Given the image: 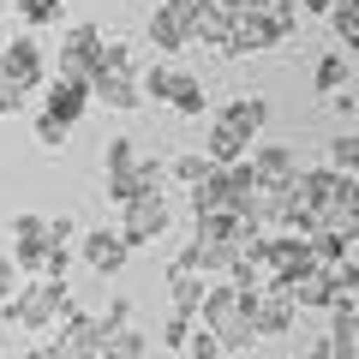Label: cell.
<instances>
[{
    "mask_svg": "<svg viewBox=\"0 0 359 359\" xmlns=\"http://www.w3.org/2000/svg\"><path fill=\"white\" fill-rule=\"evenodd\" d=\"M18 6V18H25L30 30H42V25H60V13H66V0H13Z\"/></svg>",
    "mask_w": 359,
    "mask_h": 359,
    "instance_id": "cell-29",
    "label": "cell"
},
{
    "mask_svg": "<svg viewBox=\"0 0 359 359\" xmlns=\"http://www.w3.org/2000/svg\"><path fill=\"white\" fill-rule=\"evenodd\" d=\"M245 162H252V174H257V186H264V192H287V186L299 180V156L287 150V144H257Z\"/></svg>",
    "mask_w": 359,
    "mask_h": 359,
    "instance_id": "cell-14",
    "label": "cell"
},
{
    "mask_svg": "<svg viewBox=\"0 0 359 359\" xmlns=\"http://www.w3.org/2000/svg\"><path fill=\"white\" fill-rule=\"evenodd\" d=\"M168 294H174V311H204L210 276L204 269H186V264H168Z\"/></svg>",
    "mask_w": 359,
    "mask_h": 359,
    "instance_id": "cell-16",
    "label": "cell"
},
{
    "mask_svg": "<svg viewBox=\"0 0 359 359\" xmlns=\"http://www.w3.org/2000/svg\"><path fill=\"white\" fill-rule=\"evenodd\" d=\"M102 48H108V30L102 25H72L60 36V72L66 78H96V66H102Z\"/></svg>",
    "mask_w": 359,
    "mask_h": 359,
    "instance_id": "cell-7",
    "label": "cell"
},
{
    "mask_svg": "<svg viewBox=\"0 0 359 359\" xmlns=\"http://www.w3.org/2000/svg\"><path fill=\"white\" fill-rule=\"evenodd\" d=\"M102 341H108L102 318H90V311L72 306V311L60 318V341H54V347H60L66 359H96V353H102Z\"/></svg>",
    "mask_w": 359,
    "mask_h": 359,
    "instance_id": "cell-13",
    "label": "cell"
},
{
    "mask_svg": "<svg viewBox=\"0 0 359 359\" xmlns=\"http://www.w3.org/2000/svg\"><path fill=\"white\" fill-rule=\"evenodd\" d=\"M198 318H204L210 330L222 335V347H228V353H245V347L264 341V335L252 330V311H245V287H240V282H228V276H216V282H210L204 311H198Z\"/></svg>",
    "mask_w": 359,
    "mask_h": 359,
    "instance_id": "cell-2",
    "label": "cell"
},
{
    "mask_svg": "<svg viewBox=\"0 0 359 359\" xmlns=\"http://www.w3.org/2000/svg\"><path fill=\"white\" fill-rule=\"evenodd\" d=\"M102 66H114V72H138V54H132V42H126V36H108Z\"/></svg>",
    "mask_w": 359,
    "mask_h": 359,
    "instance_id": "cell-33",
    "label": "cell"
},
{
    "mask_svg": "<svg viewBox=\"0 0 359 359\" xmlns=\"http://www.w3.org/2000/svg\"><path fill=\"white\" fill-rule=\"evenodd\" d=\"M25 108H30V90H25V84H13V78H0V120L25 114Z\"/></svg>",
    "mask_w": 359,
    "mask_h": 359,
    "instance_id": "cell-34",
    "label": "cell"
},
{
    "mask_svg": "<svg viewBox=\"0 0 359 359\" xmlns=\"http://www.w3.org/2000/svg\"><path fill=\"white\" fill-rule=\"evenodd\" d=\"M25 282H30V276L18 269V257H13V252H0V299H13Z\"/></svg>",
    "mask_w": 359,
    "mask_h": 359,
    "instance_id": "cell-35",
    "label": "cell"
},
{
    "mask_svg": "<svg viewBox=\"0 0 359 359\" xmlns=\"http://www.w3.org/2000/svg\"><path fill=\"white\" fill-rule=\"evenodd\" d=\"M330 30L359 54V0H335V6H330Z\"/></svg>",
    "mask_w": 359,
    "mask_h": 359,
    "instance_id": "cell-27",
    "label": "cell"
},
{
    "mask_svg": "<svg viewBox=\"0 0 359 359\" xmlns=\"http://www.w3.org/2000/svg\"><path fill=\"white\" fill-rule=\"evenodd\" d=\"M311 84H318V96H335V90H347V54H323V60L311 66Z\"/></svg>",
    "mask_w": 359,
    "mask_h": 359,
    "instance_id": "cell-25",
    "label": "cell"
},
{
    "mask_svg": "<svg viewBox=\"0 0 359 359\" xmlns=\"http://www.w3.org/2000/svg\"><path fill=\"white\" fill-rule=\"evenodd\" d=\"M204 156H210V162H245V156H252V138H240L233 126L210 120V132H204Z\"/></svg>",
    "mask_w": 359,
    "mask_h": 359,
    "instance_id": "cell-19",
    "label": "cell"
},
{
    "mask_svg": "<svg viewBox=\"0 0 359 359\" xmlns=\"http://www.w3.org/2000/svg\"><path fill=\"white\" fill-rule=\"evenodd\" d=\"M96 102V96H90V84L84 78H48V84H42V108H48L54 120H66V126H78V120H84V108Z\"/></svg>",
    "mask_w": 359,
    "mask_h": 359,
    "instance_id": "cell-15",
    "label": "cell"
},
{
    "mask_svg": "<svg viewBox=\"0 0 359 359\" xmlns=\"http://www.w3.org/2000/svg\"><path fill=\"white\" fill-rule=\"evenodd\" d=\"M96 359H150V341L126 323V330H114V335L102 341V353H96Z\"/></svg>",
    "mask_w": 359,
    "mask_h": 359,
    "instance_id": "cell-24",
    "label": "cell"
},
{
    "mask_svg": "<svg viewBox=\"0 0 359 359\" xmlns=\"http://www.w3.org/2000/svg\"><path fill=\"white\" fill-rule=\"evenodd\" d=\"M90 96L102 108H114V114H138L144 108V84L138 72H114V66H96V78H90Z\"/></svg>",
    "mask_w": 359,
    "mask_h": 359,
    "instance_id": "cell-12",
    "label": "cell"
},
{
    "mask_svg": "<svg viewBox=\"0 0 359 359\" xmlns=\"http://www.w3.org/2000/svg\"><path fill=\"white\" fill-rule=\"evenodd\" d=\"M299 6H306V13H323V18H330V6H335V0H299Z\"/></svg>",
    "mask_w": 359,
    "mask_h": 359,
    "instance_id": "cell-40",
    "label": "cell"
},
{
    "mask_svg": "<svg viewBox=\"0 0 359 359\" xmlns=\"http://www.w3.org/2000/svg\"><path fill=\"white\" fill-rule=\"evenodd\" d=\"M0 359H13V353H0Z\"/></svg>",
    "mask_w": 359,
    "mask_h": 359,
    "instance_id": "cell-42",
    "label": "cell"
},
{
    "mask_svg": "<svg viewBox=\"0 0 359 359\" xmlns=\"http://www.w3.org/2000/svg\"><path fill=\"white\" fill-rule=\"evenodd\" d=\"M102 180H108V198L126 204V198L156 192V186H162V162H150L132 138H108V144H102Z\"/></svg>",
    "mask_w": 359,
    "mask_h": 359,
    "instance_id": "cell-3",
    "label": "cell"
},
{
    "mask_svg": "<svg viewBox=\"0 0 359 359\" xmlns=\"http://www.w3.org/2000/svg\"><path fill=\"white\" fill-rule=\"evenodd\" d=\"M216 120H222V126H233L240 138H257V132H264V120H269V102H264V96H233Z\"/></svg>",
    "mask_w": 359,
    "mask_h": 359,
    "instance_id": "cell-18",
    "label": "cell"
},
{
    "mask_svg": "<svg viewBox=\"0 0 359 359\" xmlns=\"http://www.w3.org/2000/svg\"><path fill=\"white\" fill-rule=\"evenodd\" d=\"M330 347H335V359H359V306L330 311Z\"/></svg>",
    "mask_w": 359,
    "mask_h": 359,
    "instance_id": "cell-20",
    "label": "cell"
},
{
    "mask_svg": "<svg viewBox=\"0 0 359 359\" xmlns=\"http://www.w3.org/2000/svg\"><path fill=\"white\" fill-rule=\"evenodd\" d=\"M78 257H84L96 276H120L126 257H132V240L120 228H90V233H78Z\"/></svg>",
    "mask_w": 359,
    "mask_h": 359,
    "instance_id": "cell-11",
    "label": "cell"
},
{
    "mask_svg": "<svg viewBox=\"0 0 359 359\" xmlns=\"http://www.w3.org/2000/svg\"><path fill=\"white\" fill-rule=\"evenodd\" d=\"M257 257H264V269L276 276V282H294V276L318 269V252H311V233H294V228H276V233H264Z\"/></svg>",
    "mask_w": 359,
    "mask_h": 359,
    "instance_id": "cell-4",
    "label": "cell"
},
{
    "mask_svg": "<svg viewBox=\"0 0 359 359\" xmlns=\"http://www.w3.org/2000/svg\"><path fill=\"white\" fill-rule=\"evenodd\" d=\"M0 6H6V0H0Z\"/></svg>",
    "mask_w": 359,
    "mask_h": 359,
    "instance_id": "cell-43",
    "label": "cell"
},
{
    "mask_svg": "<svg viewBox=\"0 0 359 359\" xmlns=\"http://www.w3.org/2000/svg\"><path fill=\"white\" fill-rule=\"evenodd\" d=\"M48 233H54V245H72V240H78V228H72L66 216H54V222H48Z\"/></svg>",
    "mask_w": 359,
    "mask_h": 359,
    "instance_id": "cell-37",
    "label": "cell"
},
{
    "mask_svg": "<svg viewBox=\"0 0 359 359\" xmlns=\"http://www.w3.org/2000/svg\"><path fill=\"white\" fill-rule=\"evenodd\" d=\"M72 311V294H66V282H54V276H30L25 287H18L13 299H0V318L18 323L25 335H42V330H60V318Z\"/></svg>",
    "mask_w": 359,
    "mask_h": 359,
    "instance_id": "cell-1",
    "label": "cell"
},
{
    "mask_svg": "<svg viewBox=\"0 0 359 359\" xmlns=\"http://www.w3.org/2000/svg\"><path fill=\"white\" fill-rule=\"evenodd\" d=\"M180 72H186V66H174V60H156V66H144V72H138V84H144V102L168 108V96H174Z\"/></svg>",
    "mask_w": 359,
    "mask_h": 359,
    "instance_id": "cell-22",
    "label": "cell"
},
{
    "mask_svg": "<svg viewBox=\"0 0 359 359\" xmlns=\"http://www.w3.org/2000/svg\"><path fill=\"white\" fill-rule=\"evenodd\" d=\"M0 78H13V84H25L30 96H36V90L48 84V54H42V42L36 36H13L0 48Z\"/></svg>",
    "mask_w": 359,
    "mask_h": 359,
    "instance_id": "cell-9",
    "label": "cell"
},
{
    "mask_svg": "<svg viewBox=\"0 0 359 359\" xmlns=\"http://www.w3.org/2000/svg\"><path fill=\"white\" fill-rule=\"evenodd\" d=\"M30 132H36V144H42V150H54V156H60V150H66V138H72V126H66V120H54L48 108H36Z\"/></svg>",
    "mask_w": 359,
    "mask_h": 359,
    "instance_id": "cell-26",
    "label": "cell"
},
{
    "mask_svg": "<svg viewBox=\"0 0 359 359\" xmlns=\"http://www.w3.org/2000/svg\"><path fill=\"white\" fill-rule=\"evenodd\" d=\"M330 168H335V174H359V132L330 138Z\"/></svg>",
    "mask_w": 359,
    "mask_h": 359,
    "instance_id": "cell-30",
    "label": "cell"
},
{
    "mask_svg": "<svg viewBox=\"0 0 359 359\" xmlns=\"http://www.w3.org/2000/svg\"><path fill=\"white\" fill-rule=\"evenodd\" d=\"M13 257L25 276H48V252H54V233H48V216H36V210H25V216H13Z\"/></svg>",
    "mask_w": 359,
    "mask_h": 359,
    "instance_id": "cell-6",
    "label": "cell"
},
{
    "mask_svg": "<svg viewBox=\"0 0 359 359\" xmlns=\"http://www.w3.org/2000/svg\"><path fill=\"white\" fill-rule=\"evenodd\" d=\"M192 330H198V311H174V318L162 323V347H180V353H186Z\"/></svg>",
    "mask_w": 359,
    "mask_h": 359,
    "instance_id": "cell-32",
    "label": "cell"
},
{
    "mask_svg": "<svg viewBox=\"0 0 359 359\" xmlns=\"http://www.w3.org/2000/svg\"><path fill=\"white\" fill-rule=\"evenodd\" d=\"M245 311H252V330L269 341V335H287V330H294V311H299V306H294V294L276 282V287H257V294H245Z\"/></svg>",
    "mask_w": 359,
    "mask_h": 359,
    "instance_id": "cell-10",
    "label": "cell"
},
{
    "mask_svg": "<svg viewBox=\"0 0 359 359\" xmlns=\"http://www.w3.org/2000/svg\"><path fill=\"white\" fill-rule=\"evenodd\" d=\"M306 359H335V347H330V335H323V341H306Z\"/></svg>",
    "mask_w": 359,
    "mask_h": 359,
    "instance_id": "cell-38",
    "label": "cell"
},
{
    "mask_svg": "<svg viewBox=\"0 0 359 359\" xmlns=\"http://www.w3.org/2000/svg\"><path fill=\"white\" fill-rule=\"evenodd\" d=\"M168 108H174V114H186V120H204V108H210L204 78H198V72H180V84H174V96H168Z\"/></svg>",
    "mask_w": 359,
    "mask_h": 359,
    "instance_id": "cell-23",
    "label": "cell"
},
{
    "mask_svg": "<svg viewBox=\"0 0 359 359\" xmlns=\"http://www.w3.org/2000/svg\"><path fill=\"white\" fill-rule=\"evenodd\" d=\"M18 359H60V347H25Z\"/></svg>",
    "mask_w": 359,
    "mask_h": 359,
    "instance_id": "cell-39",
    "label": "cell"
},
{
    "mask_svg": "<svg viewBox=\"0 0 359 359\" xmlns=\"http://www.w3.org/2000/svg\"><path fill=\"white\" fill-rule=\"evenodd\" d=\"M228 347H222V335L210 330L204 318H198V330H192V341H186V359H222Z\"/></svg>",
    "mask_w": 359,
    "mask_h": 359,
    "instance_id": "cell-31",
    "label": "cell"
},
{
    "mask_svg": "<svg viewBox=\"0 0 359 359\" xmlns=\"http://www.w3.org/2000/svg\"><path fill=\"white\" fill-rule=\"evenodd\" d=\"M330 228H341L347 240L359 245V174H341V192H335V216Z\"/></svg>",
    "mask_w": 359,
    "mask_h": 359,
    "instance_id": "cell-21",
    "label": "cell"
},
{
    "mask_svg": "<svg viewBox=\"0 0 359 359\" xmlns=\"http://www.w3.org/2000/svg\"><path fill=\"white\" fill-rule=\"evenodd\" d=\"M150 42H156V54H186V48H198V6H186V0H162L150 13Z\"/></svg>",
    "mask_w": 359,
    "mask_h": 359,
    "instance_id": "cell-5",
    "label": "cell"
},
{
    "mask_svg": "<svg viewBox=\"0 0 359 359\" xmlns=\"http://www.w3.org/2000/svg\"><path fill=\"white\" fill-rule=\"evenodd\" d=\"M210 168H216V162H210V156H204V150H180V156H174V162H168V174H174V180H180V186H198V180H204V174H210Z\"/></svg>",
    "mask_w": 359,
    "mask_h": 359,
    "instance_id": "cell-28",
    "label": "cell"
},
{
    "mask_svg": "<svg viewBox=\"0 0 359 359\" xmlns=\"http://www.w3.org/2000/svg\"><path fill=\"white\" fill-rule=\"evenodd\" d=\"M287 294H294V306H306V311H330V299H335V282H330V269H306V276H294V282H282Z\"/></svg>",
    "mask_w": 359,
    "mask_h": 359,
    "instance_id": "cell-17",
    "label": "cell"
},
{
    "mask_svg": "<svg viewBox=\"0 0 359 359\" xmlns=\"http://www.w3.org/2000/svg\"><path fill=\"white\" fill-rule=\"evenodd\" d=\"M132 323V299H108V311H102V330L114 335V330H126Z\"/></svg>",
    "mask_w": 359,
    "mask_h": 359,
    "instance_id": "cell-36",
    "label": "cell"
},
{
    "mask_svg": "<svg viewBox=\"0 0 359 359\" xmlns=\"http://www.w3.org/2000/svg\"><path fill=\"white\" fill-rule=\"evenodd\" d=\"M252 6H282V0H252Z\"/></svg>",
    "mask_w": 359,
    "mask_h": 359,
    "instance_id": "cell-41",
    "label": "cell"
},
{
    "mask_svg": "<svg viewBox=\"0 0 359 359\" xmlns=\"http://www.w3.org/2000/svg\"><path fill=\"white\" fill-rule=\"evenodd\" d=\"M120 233H126L132 245H150V240H162V233H168V198H162V186L120 204Z\"/></svg>",
    "mask_w": 359,
    "mask_h": 359,
    "instance_id": "cell-8",
    "label": "cell"
}]
</instances>
